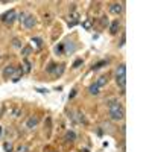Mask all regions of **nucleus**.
<instances>
[{
    "instance_id": "obj_1",
    "label": "nucleus",
    "mask_w": 152,
    "mask_h": 152,
    "mask_svg": "<svg viewBox=\"0 0 152 152\" xmlns=\"http://www.w3.org/2000/svg\"><path fill=\"white\" fill-rule=\"evenodd\" d=\"M108 108H110V117L113 120H117V122L119 120H123L125 111H123L122 105L119 104V100H116V99L110 100V102H108Z\"/></svg>"
},
{
    "instance_id": "obj_2",
    "label": "nucleus",
    "mask_w": 152,
    "mask_h": 152,
    "mask_svg": "<svg viewBox=\"0 0 152 152\" xmlns=\"http://www.w3.org/2000/svg\"><path fill=\"white\" fill-rule=\"evenodd\" d=\"M116 82L120 87L122 94H125V87H126V66L120 64L116 70Z\"/></svg>"
},
{
    "instance_id": "obj_3",
    "label": "nucleus",
    "mask_w": 152,
    "mask_h": 152,
    "mask_svg": "<svg viewBox=\"0 0 152 152\" xmlns=\"http://www.w3.org/2000/svg\"><path fill=\"white\" fill-rule=\"evenodd\" d=\"M0 20H2L5 24H8V26H11V24L17 20V11L15 9H9L8 12H5V14L0 17Z\"/></svg>"
},
{
    "instance_id": "obj_4",
    "label": "nucleus",
    "mask_w": 152,
    "mask_h": 152,
    "mask_svg": "<svg viewBox=\"0 0 152 152\" xmlns=\"http://www.w3.org/2000/svg\"><path fill=\"white\" fill-rule=\"evenodd\" d=\"M21 23H23V26L26 28V29H32L35 24H37V20H35V17H34L32 14H26Z\"/></svg>"
},
{
    "instance_id": "obj_5",
    "label": "nucleus",
    "mask_w": 152,
    "mask_h": 152,
    "mask_svg": "<svg viewBox=\"0 0 152 152\" xmlns=\"http://www.w3.org/2000/svg\"><path fill=\"white\" fill-rule=\"evenodd\" d=\"M123 11V5L122 3H111L110 5V12L114 15H120Z\"/></svg>"
},
{
    "instance_id": "obj_6",
    "label": "nucleus",
    "mask_w": 152,
    "mask_h": 152,
    "mask_svg": "<svg viewBox=\"0 0 152 152\" xmlns=\"http://www.w3.org/2000/svg\"><path fill=\"white\" fill-rule=\"evenodd\" d=\"M14 73H15V67H14V66H6V67L3 69V78H5V79H9V78H12V76H14Z\"/></svg>"
},
{
    "instance_id": "obj_7",
    "label": "nucleus",
    "mask_w": 152,
    "mask_h": 152,
    "mask_svg": "<svg viewBox=\"0 0 152 152\" xmlns=\"http://www.w3.org/2000/svg\"><path fill=\"white\" fill-rule=\"evenodd\" d=\"M38 122H40V119H38L37 116H31V117L28 119V122H26V128H29V129L35 128V126L38 125Z\"/></svg>"
},
{
    "instance_id": "obj_8",
    "label": "nucleus",
    "mask_w": 152,
    "mask_h": 152,
    "mask_svg": "<svg viewBox=\"0 0 152 152\" xmlns=\"http://www.w3.org/2000/svg\"><path fill=\"white\" fill-rule=\"evenodd\" d=\"M119 29H120V21L119 20H114L111 23V26H110V34L111 35H116L119 32Z\"/></svg>"
},
{
    "instance_id": "obj_9",
    "label": "nucleus",
    "mask_w": 152,
    "mask_h": 152,
    "mask_svg": "<svg viewBox=\"0 0 152 152\" xmlns=\"http://www.w3.org/2000/svg\"><path fill=\"white\" fill-rule=\"evenodd\" d=\"M64 140H66L67 143H73V142L76 140V134H75V131H67L66 135H64Z\"/></svg>"
},
{
    "instance_id": "obj_10",
    "label": "nucleus",
    "mask_w": 152,
    "mask_h": 152,
    "mask_svg": "<svg viewBox=\"0 0 152 152\" xmlns=\"http://www.w3.org/2000/svg\"><path fill=\"white\" fill-rule=\"evenodd\" d=\"M21 75H23L21 66H20V67H15V73H14V76H12V82H18L20 78H21Z\"/></svg>"
},
{
    "instance_id": "obj_11",
    "label": "nucleus",
    "mask_w": 152,
    "mask_h": 152,
    "mask_svg": "<svg viewBox=\"0 0 152 152\" xmlns=\"http://www.w3.org/2000/svg\"><path fill=\"white\" fill-rule=\"evenodd\" d=\"M70 18H72V20H69V26H70V28L76 26V24L79 23V20H78V18H79V15L76 14V12H75V14H72V17H70Z\"/></svg>"
},
{
    "instance_id": "obj_12",
    "label": "nucleus",
    "mask_w": 152,
    "mask_h": 152,
    "mask_svg": "<svg viewBox=\"0 0 152 152\" xmlns=\"http://www.w3.org/2000/svg\"><path fill=\"white\" fill-rule=\"evenodd\" d=\"M64 70H66V66H64V64H59V66H56L53 75H55V76H61L62 73H64Z\"/></svg>"
},
{
    "instance_id": "obj_13",
    "label": "nucleus",
    "mask_w": 152,
    "mask_h": 152,
    "mask_svg": "<svg viewBox=\"0 0 152 152\" xmlns=\"http://www.w3.org/2000/svg\"><path fill=\"white\" fill-rule=\"evenodd\" d=\"M107 64H108V61H107V59H102V61L96 62V64H94V66H93L91 69H93V70H99L100 67H104V66H107Z\"/></svg>"
},
{
    "instance_id": "obj_14",
    "label": "nucleus",
    "mask_w": 152,
    "mask_h": 152,
    "mask_svg": "<svg viewBox=\"0 0 152 152\" xmlns=\"http://www.w3.org/2000/svg\"><path fill=\"white\" fill-rule=\"evenodd\" d=\"M107 82H108V79H107V76H100V78L97 79V82H96V85L100 88V87H104V85H107Z\"/></svg>"
},
{
    "instance_id": "obj_15",
    "label": "nucleus",
    "mask_w": 152,
    "mask_h": 152,
    "mask_svg": "<svg viewBox=\"0 0 152 152\" xmlns=\"http://www.w3.org/2000/svg\"><path fill=\"white\" fill-rule=\"evenodd\" d=\"M91 24H93V21H91L90 18H87V20L82 21V28L87 29V31H90V29H91Z\"/></svg>"
},
{
    "instance_id": "obj_16",
    "label": "nucleus",
    "mask_w": 152,
    "mask_h": 152,
    "mask_svg": "<svg viewBox=\"0 0 152 152\" xmlns=\"http://www.w3.org/2000/svg\"><path fill=\"white\" fill-rule=\"evenodd\" d=\"M31 53H32V47H31V46H26V47L21 49V55H23L24 58H26L28 55H31Z\"/></svg>"
},
{
    "instance_id": "obj_17",
    "label": "nucleus",
    "mask_w": 152,
    "mask_h": 152,
    "mask_svg": "<svg viewBox=\"0 0 152 152\" xmlns=\"http://www.w3.org/2000/svg\"><path fill=\"white\" fill-rule=\"evenodd\" d=\"M88 91H90V94H99V87L96 85V84H91L90 85V88H88Z\"/></svg>"
},
{
    "instance_id": "obj_18",
    "label": "nucleus",
    "mask_w": 152,
    "mask_h": 152,
    "mask_svg": "<svg viewBox=\"0 0 152 152\" xmlns=\"http://www.w3.org/2000/svg\"><path fill=\"white\" fill-rule=\"evenodd\" d=\"M31 41H32V43H35V46H37L38 49H41V47H43V40H41V38L35 37V38H32Z\"/></svg>"
},
{
    "instance_id": "obj_19",
    "label": "nucleus",
    "mask_w": 152,
    "mask_h": 152,
    "mask_svg": "<svg viewBox=\"0 0 152 152\" xmlns=\"http://www.w3.org/2000/svg\"><path fill=\"white\" fill-rule=\"evenodd\" d=\"M62 52H64V44L61 43V44H58V46L55 47V53H56V55H61Z\"/></svg>"
},
{
    "instance_id": "obj_20",
    "label": "nucleus",
    "mask_w": 152,
    "mask_h": 152,
    "mask_svg": "<svg viewBox=\"0 0 152 152\" xmlns=\"http://www.w3.org/2000/svg\"><path fill=\"white\" fill-rule=\"evenodd\" d=\"M55 69H56V64H53V62H50V64L46 67V72H47V73H53V72H55Z\"/></svg>"
},
{
    "instance_id": "obj_21",
    "label": "nucleus",
    "mask_w": 152,
    "mask_h": 152,
    "mask_svg": "<svg viewBox=\"0 0 152 152\" xmlns=\"http://www.w3.org/2000/svg\"><path fill=\"white\" fill-rule=\"evenodd\" d=\"M12 46L17 47V49H21V41L18 40V38H14V40H12Z\"/></svg>"
},
{
    "instance_id": "obj_22",
    "label": "nucleus",
    "mask_w": 152,
    "mask_h": 152,
    "mask_svg": "<svg viewBox=\"0 0 152 152\" xmlns=\"http://www.w3.org/2000/svg\"><path fill=\"white\" fill-rule=\"evenodd\" d=\"M64 47H66V52H75V49H76L73 44H69V41L66 43V46H64Z\"/></svg>"
},
{
    "instance_id": "obj_23",
    "label": "nucleus",
    "mask_w": 152,
    "mask_h": 152,
    "mask_svg": "<svg viewBox=\"0 0 152 152\" xmlns=\"http://www.w3.org/2000/svg\"><path fill=\"white\" fill-rule=\"evenodd\" d=\"M28 151H29V148H28L26 145H20V146L17 148L15 152H28Z\"/></svg>"
},
{
    "instance_id": "obj_24",
    "label": "nucleus",
    "mask_w": 152,
    "mask_h": 152,
    "mask_svg": "<svg viewBox=\"0 0 152 152\" xmlns=\"http://www.w3.org/2000/svg\"><path fill=\"white\" fill-rule=\"evenodd\" d=\"M3 149H5V152H12V145L11 143H3Z\"/></svg>"
},
{
    "instance_id": "obj_25",
    "label": "nucleus",
    "mask_w": 152,
    "mask_h": 152,
    "mask_svg": "<svg viewBox=\"0 0 152 152\" xmlns=\"http://www.w3.org/2000/svg\"><path fill=\"white\" fill-rule=\"evenodd\" d=\"M82 62H84L82 59H76V61L73 62V66H72V67H73V69H78V67H81V66H82Z\"/></svg>"
},
{
    "instance_id": "obj_26",
    "label": "nucleus",
    "mask_w": 152,
    "mask_h": 152,
    "mask_svg": "<svg viewBox=\"0 0 152 152\" xmlns=\"http://www.w3.org/2000/svg\"><path fill=\"white\" fill-rule=\"evenodd\" d=\"M24 66H26V72H31V62L24 58Z\"/></svg>"
},
{
    "instance_id": "obj_27",
    "label": "nucleus",
    "mask_w": 152,
    "mask_h": 152,
    "mask_svg": "<svg viewBox=\"0 0 152 152\" xmlns=\"http://www.w3.org/2000/svg\"><path fill=\"white\" fill-rule=\"evenodd\" d=\"M125 41H126V37H125V34H123V35H122V40H120V43H119V46L123 47V46H125Z\"/></svg>"
},
{
    "instance_id": "obj_28",
    "label": "nucleus",
    "mask_w": 152,
    "mask_h": 152,
    "mask_svg": "<svg viewBox=\"0 0 152 152\" xmlns=\"http://www.w3.org/2000/svg\"><path fill=\"white\" fill-rule=\"evenodd\" d=\"M78 120H79V122H82V123H85V122H87V120H85V117L82 116V114H81V113L78 114Z\"/></svg>"
},
{
    "instance_id": "obj_29",
    "label": "nucleus",
    "mask_w": 152,
    "mask_h": 152,
    "mask_svg": "<svg viewBox=\"0 0 152 152\" xmlns=\"http://www.w3.org/2000/svg\"><path fill=\"white\" fill-rule=\"evenodd\" d=\"M76 93H78V91H76V90H73V91L70 93V96H69V97H70V99H73V97L76 96Z\"/></svg>"
},
{
    "instance_id": "obj_30",
    "label": "nucleus",
    "mask_w": 152,
    "mask_h": 152,
    "mask_svg": "<svg viewBox=\"0 0 152 152\" xmlns=\"http://www.w3.org/2000/svg\"><path fill=\"white\" fill-rule=\"evenodd\" d=\"M105 24H108V20H105V17H102V26H105Z\"/></svg>"
},
{
    "instance_id": "obj_31",
    "label": "nucleus",
    "mask_w": 152,
    "mask_h": 152,
    "mask_svg": "<svg viewBox=\"0 0 152 152\" xmlns=\"http://www.w3.org/2000/svg\"><path fill=\"white\" fill-rule=\"evenodd\" d=\"M2 134H3V128H2V125H0V137H2Z\"/></svg>"
},
{
    "instance_id": "obj_32",
    "label": "nucleus",
    "mask_w": 152,
    "mask_h": 152,
    "mask_svg": "<svg viewBox=\"0 0 152 152\" xmlns=\"http://www.w3.org/2000/svg\"><path fill=\"white\" fill-rule=\"evenodd\" d=\"M0 138H2V137H0Z\"/></svg>"
}]
</instances>
